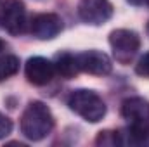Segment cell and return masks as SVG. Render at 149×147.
<instances>
[{"mask_svg":"<svg viewBox=\"0 0 149 147\" xmlns=\"http://www.w3.org/2000/svg\"><path fill=\"white\" fill-rule=\"evenodd\" d=\"M24 71H26L28 81L37 85V87L47 85L54 78V74H56L54 62H50V61H47L43 57H31V59H28Z\"/></svg>","mask_w":149,"mask_h":147,"instance_id":"9","label":"cell"},{"mask_svg":"<svg viewBox=\"0 0 149 147\" xmlns=\"http://www.w3.org/2000/svg\"><path fill=\"white\" fill-rule=\"evenodd\" d=\"M3 49H5V42H2V40H0V52H2Z\"/></svg>","mask_w":149,"mask_h":147,"instance_id":"15","label":"cell"},{"mask_svg":"<svg viewBox=\"0 0 149 147\" xmlns=\"http://www.w3.org/2000/svg\"><path fill=\"white\" fill-rule=\"evenodd\" d=\"M17 71H19V59L16 55H12V54L0 55V81L10 78Z\"/></svg>","mask_w":149,"mask_h":147,"instance_id":"11","label":"cell"},{"mask_svg":"<svg viewBox=\"0 0 149 147\" xmlns=\"http://www.w3.org/2000/svg\"><path fill=\"white\" fill-rule=\"evenodd\" d=\"M135 71H137V74H141L144 78H149V52L141 57V61L135 66Z\"/></svg>","mask_w":149,"mask_h":147,"instance_id":"12","label":"cell"},{"mask_svg":"<svg viewBox=\"0 0 149 147\" xmlns=\"http://www.w3.org/2000/svg\"><path fill=\"white\" fill-rule=\"evenodd\" d=\"M68 106L70 109L81 116L85 121L97 123L104 118L106 114V104L104 101L92 90H73L68 97Z\"/></svg>","mask_w":149,"mask_h":147,"instance_id":"3","label":"cell"},{"mask_svg":"<svg viewBox=\"0 0 149 147\" xmlns=\"http://www.w3.org/2000/svg\"><path fill=\"white\" fill-rule=\"evenodd\" d=\"M146 31H148V37H149V23H148V28H146Z\"/></svg>","mask_w":149,"mask_h":147,"instance_id":"16","label":"cell"},{"mask_svg":"<svg viewBox=\"0 0 149 147\" xmlns=\"http://www.w3.org/2000/svg\"><path fill=\"white\" fill-rule=\"evenodd\" d=\"M109 45L116 61L121 64H127L135 57L141 47V38L132 30H114L109 35Z\"/></svg>","mask_w":149,"mask_h":147,"instance_id":"4","label":"cell"},{"mask_svg":"<svg viewBox=\"0 0 149 147\" xmlns=\"http://www.w3.org/2000/svg\"><path fill=\"white\" fill-rule=\"evenodd\" d=\"M121 116L128 123V132L142 144L149 137V102L142 97H130L121 104Z\"/></svg>","mask_w":149,"mask_h":147,"instance_id":"2","label":"cell"},{"mask_svg":"<svg viewBox=\"0 0 149 147\" xmlns=\"http://www.w3.org/2000/svg\"><path fill=\"white\" fill-rule=\"evenodd\" d=\"M78 16L83 23L99 26L109 21L113 16V5L109 0H80Z\"/></svg>","mask_w":149,"mask_h":147,"instance_id":"6","label":"cell"},{"mask_svg":"<svg viewBox=\"0 0 149 147\" xmlns=\"http://www.w3.org/2000/svg\"><path fill=\"white\" fill-rule=\"evenodd\" d=\"M30 31L38 40H52L63 31V19L52 12L38 14L31 19Z\"/></svg>","mask_w":149,"mask_h":147,"instance_id":"8","label":"cell"},{"mask_svg":"<svg viewBox=\"0 0 149 147\" xmlns=\"http://www.w3.org/2000/svg\"><path fill=\"white\" fill-rule=\"evenodd\" d=\"M12 132V121L0 112V139H5Z\"/></svg>","mask_w":149,"mask_h":147,"instance_id":"13","label":"cell"},{"mask_svg":"<svg viewBox=\"0 0 149 147\" xmlns=\"http://www.w3.org/2000/svg\"><path fill=\"white\" fill-rule=\"evenodd\" d=\"M127 2H130V3H134V5H141L144 0H127Z\"/></svg>","mask_w":149,"mask_h":147,"instance_id":"14","label":"cell"},{"mask_svg":"<svg viewBox=\"0 0 149 147\" xmlns=\"http://www.w3.org/2000/svg\"><path fill=\"white\" fill-rule=\"evenodd\" d=\"M54 128V116L43 102H31L21 116V132L28 140L38 142Z\"/></svg>","mask_w":149,"mask_h":147,"instance_id":"1","label":"cell"},{"mask_svg":"<svg viewBox=\"0 0 149 147\" xmlns=\"http://www.w3.org/2000/svg\"><path fill=\"white\" fill-rule=\"evenodd\" d=\"M0 26L10 35H19L24 31L26 10L21 0H5L0 5Z\"/></svg>","mask_w":149,"mask_h":147,"instance_id":"5","label":"cell"},{"mask_svg":"<svg viewBox=\"0 0 149 147\" xmlns=\"http://www.w3.org/2000/svg\"><path fill=\"white\" fill-rule=\"evenodd\" d=\"M54 69L56 73L63 78H73L74 74L78 73V64H76V55H71L68 52L57 54L56 61H54Z\"/></svg>","mask_w":149,"mask_h":147,"instance_id":"10","label":"cell"},{"mask_svg":"<svg viewBox=\"0 0 149 147\" xmlns=\"http://www.w3.org/2000/svg\"><path fill=\"white\" fill-rule=\"evenodd\" d=\"M76 64H78L80 71L88 74H97V76L109 74L113 69L111 59L104 52H99V50H88V52L78 54Z\"/></svg>","mask_w":149,"mask_h":147,"instance_id":"7","label":"cell"},{"mask_svg":"<svg viewBox=\"0 0 149 147\" xmlns=\"http://www.w3.org/2000/svg\"><path fill=\"white\" fill-rule=\"evenodd\" d=\"M148 3H149V0H148Z\"/></svg>","mask_w":149,"mask_h":147,"instance_id":"17","label":"cell"}]
</instances>
